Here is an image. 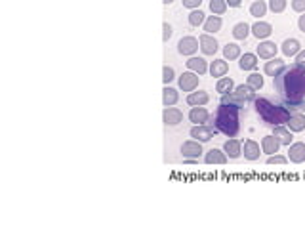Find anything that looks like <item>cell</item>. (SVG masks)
Returning a JSON list of instances; mask_svg holds the SVG:
<instances>
[{"label": "cell", "instance_id": "obj_18", "mask_svg": "<svg viewBox=\"0 0 305 229\" xmlns=\"http://www.w3.org/2000/svg\"><path fill=\"white\" fill-rule=\"evenodd\" d=\"M281 50L286 58H296V56L302 52V44H300L298 38H286V40L282 42Z\"/></svg>", "mask_w": 305, "mask_h": 229}, {"label": "cell", "instance_id": "obj_4", "mask_svg": "<svg viewBox=\"0 0 305 229\" xmlns=\"http://www.w3.org/2000/svg\"><path fill=\"white\" fill-rule=\"evenodd\" d=\"M216 132H218V130H216L212 124H195V126L191 128V132L189 134H191V138H193V140H196V142H202V144H204V142H210V140L214 138V134Z\"/></svg>", "mask_w": 305, "mask_h": 229}, {"label": "cell", "instance_id": "obj_37", "mask_svg": "<svg viewBox=\"0 0 305 229\" xmlns=\"http://www.w3.org/2000/svg\"><path fill=\"white\" fill-rule=\"evenodd\" d=\"M227 2L225 0H210V10L214 15H223V13L227 12Z\"/></svg>", "mask_w": 305, "mask_h": 229}, {"label": "cell", "instance_id": "obj_42", "mask_svg": "<svg viewBox=\"0 0 305 229\" xmlns=\"http://www.w3.org/2000/svg\"><path fill=\"white\" fill-rule=\"evenodd\" d=\"M182 2H183V8H189V10H196L202 4V0H182Z\"/></svg>", "mask_w": 305, "mask_h": 229}, {"label": "cell", "instance_id": "obj_13", "mask_svg": "<svg viewBox=\"0 0 305 229\" xmlns=\"http://www.w3.org/2000/svg\"><path fill=\"white\" fill-rule=\"evenodd\" d=\"M189 121L195 122V124H208L210 121V113L204 105H196V107H191L189 111Z\"/></svg>", "mask_w": 305, "mask_h": 229}, {"label": "cell", "instance_id": "obj_40", "mask_svg": "<svg viewBox=\"0 0 305 229\" xmlns=\"http://www.w3.org/2000/svg\"><path fill=\"white\" fill-rule=\"evenodd\" d=\"M162 31H164V33H162V40H164V42H168V40L172 38V35H174L172 25L168 23V21H164V23H162Z\"/></svg>", "mask_w": 305, "mask_h": 229}, {"label": "cell", "instance_id": "obj_39", "mask_svg": "<svg viewBox=\"0 0 305 229\" xmlns=\"http://www.w3.org/2000/svg\"><path fill=\"white\" fill-rule=\"evenodd\" d=\"M174 78H176V73H174V69L168 67V65H164V69H162V80H164V84H170Z\"/></svg>", "mask_w": 305, "mask_h": 229}, {"label": "cell", "instance_id": "obj_16", "mask_svg": "<svg viewBox=\"0 0 305 229\" xmlns=\"http://www.w3.org/2000/svg\"><path fill=\"white\" fill-rule=\"evenodd\" d=\"M252 35L259 38V40H267L269 36L273 35V25L267 21H257L252 25Z\"/></svg>", "mask_w": 305, "mask_h": 229}, {"label": "cell", "instance_id": "obj_19", "mask_svg": "<svg viewBox=\"0 0 305 229\" xmlns=\"http://www.w3.org/2000/svg\"><path fill=\"white\" fill-rule=\"evenodd\" d=\"M286 126L290 132H304L305 130V113H294L288 117Z\"/></svg>", "mask_w": 305, "mask_h": 229}, {"label": "cell", "instance_id": "obj_3", "mask_svg": "<svg viewBox=\"0 0 305 229\" xmlns=\"http://www.w3.org/2000/svg\"><path fill=\"white\" fill-rule=\"evenodd\" d=\"M214 128L218 132L225 134L227 138H235L239 134V128H241V121H239V111L233 107H227V105H221L216 111V117H214Z\"/></svg>", "mask_w": 305, "mask_h": 229}, {"label": "cell", "instance_id": "obj_29", "mask_svg": "<svg viewBox=\"0 0 305 229\" xmlns=\"http://www.w3.org/2000/svg\"><path fill=\"white\" fill-rule=\"evenodd\" d=\"M178 99H180L178 90L172 88V86H168V84L164 86V90H162V103H164V107H172V105H176Z\"/></svg>", "mask_w": 305, "mask_h": 229}, {"label": "cell", "instance_id": "obj_38", "mask_svg": "<svg viewBox=\"0 0 305 229\" xmlns=\"http://www.w3.org/2000/svg\"><path fill=\"white\" fill-rule=\"evenodd\" d=\"M267 6L273 13H282L288 6V0H269Z\"/></svg>", "mask_w": 305, "mask_h": 229}, {"label": "cell", "instance_id": "obj_11", "mask_svg": "<svg viewBox=\"0 0 305 229\" xmlns=\"http://www.w3.org/2000/svg\"><path fill=\"white\" fill-rule=\"evenodd\" d=\"M277 52H279V46L275 42L263 40L257 46V58H261V60H273V58H277Z\"/></svg>", "mask_w": 305, "mask_h": 229}, {"label": "cell", "instance_id": "obj_25", "mask_svg": "<svg viewBox=\"0 0 305 229\" xmlns=\"http://www.w3.org/2000/svg\"><path fill=\"white\" fill-rule=\"evenodd\" d=\"M235 96L237 97H241L244 103H250V101H254L256 99V90H252L248 84H239V86H235Z\"/></svg>", "mask_w": 305, "mask_h": 229}, {"label": "cell", "instance_id": "obj_36", "mask_svg": "<svg viewBox=\"0 0 305 229\" xmlns=\"http://www.w3.org/2000/svg\"><path fill=\"white\" fill-rule=\"evenodd\" d=\"M204 21H206V15H204V12L200 8H196V10L189 13V23L193 25V27H200V25H204Z\"/></svg>", "mask_w": 305, "mask_h": 229}, {"label": "cell", "instance_id": "obj_2", "mask_svg": "<svg viewBox=\"0 0 305 229\" xmlns=\"http://www.w3.org/2000/svg\"><path fill=\"white\" fill-rule=\"evenodd\" d=\"M254 107H256V113L263 119V122H267L271 126H277V124H286L290 113L288 109L284 107L282 103L275 105L271 103L267 97H256L254 99Z\"/></svg>", "mask_w": 305, "mask_h": 229}, {"label": "cell", "instance_id": "obj_46", "mask_svg": "<svg viewBox=\"0 0 305 229\" xmlns=\"http://www.w3.org/2000/svg\"><path fill=\"white\" fill-rule=\"evenodd\" d=\"M225 2H227L229 8H239V6L243 4V0H225Z\"/></svg>", "mask_w": 305, "mask_h": 229}, {"label": "cell", "instance_id": "obj_10", "mask_svg": "<svg viewBox=\"0 0 305 229\" xmlns=\"http://www.w3.org/2000/svg\"><path fill=\"white\" fill-rule=\"evenodd\" d=\"M198 76L200 75H196L193 71H185L180 76V88L183 92H195V88L198 86Z\"/></svg>", "mask_w": 305, "mask_h": 229}, {"label": "cell", "instance_id": "obj_27", "mask_svg": "<svg viewBox=\"0 0 305 229\" xmlns=\"http://www.w3.org/2000/svg\"><path fill=\"white\" fill-rule=\"evenodd\" d=\"M210 75L212 76H216V78H221V76H225L227 71H229V65H227V61L225 60H214L210 63Z\"/></svg>", "mask_w": 305, "mask_h": 229}, {"label": "cell", "instance_id": "obj_26", "mask_svg": "<svg viewBox=\"0 0 305 229\" xmlns=\"http://www.w3.org/2000/svg\"><path fill=\"white\" fill-rule=\"evenodd\" d=\"M220 103H221V105H227V107L237 109V111H241V109L246 107V103H244L241 97L235 96V92H229V94H221Z\"/></svg>", "mask_w": 305, "mask_h": 229}, {"label": "cell", "instance_id": "obj_9", "mask_svg": "<svg viewBox=\"0 0 305 229\" xmlns=\"http://www.w3.org/2000/svg\"><path fill=\"white\" fill-rule=\"evenodd\" d=\"M288 160L294 164H302L305 162V144L296 142V144L288 145Z\"/></svg>", "mask_w": 305, "mask_h": 229}, {"label": "cell", "instance_id": "obj_31", "mask_svg": "<svg viewBox=\"0 0 305 229\" xmlns=\"http://www.w3.org/2000/svg\"><path fill=\"white\" fill-rule=\"evenodd\" d=\"M250 33H252V25L244 23V21H241V23H237L233 27V36L237 40H246Z\"/></svg>", "mask_w": 305, "mask_h": 229}, {"label": "cell", "instance_id": "obj_34", "mask_svg": "<svg viewBox=\"0 0 305 229\" xmlns=\"http://www.w3.org/2000/svg\"><path fill=\"white\" fill-rule=\"evenodd\" d=\"M216 90L220 92V94H229L235 90V82H233L231 76H221L220 80H218V84H216Z\"/></svg>", "mask_w": 305, "mask_h": 229}, {"label": "cell", "instance_id": "obj_20", "mask_svg": "<svg viewBox=\"0 0 305 229\" xmlns=\"http://www.w3.org/2000/svg\"><path fill=\"white\" fill-rule=\"evenodd\" d=\"M185 65H187V71H193L196 73V75H204V73H208V63L202 58H195V56H191L189 60L185 61Z\"/></svg>", "mask_w": 305, "mask_h": 229}, {"label": "cell", "instance_id": "obj_28", "mask_svg": "<svg viewBox=\"0 0 305 229\" xmlns=\"http://www.w3.org/2000/svg\"><path fill=\"white\" fill-rule=\"evenodd\" d=\"M208 101H210V96H208V92H204V90L189 92V96H187V103H189L191 107H196V105H206Z\"/></svg>", "mask_w": 305, "mask_h": 229}, {"label": "cell", "instance_id": "obj_47", "mask_svg": "<svg viewBox=\"0 0 305 229\" xmlns=\"http://www.w3.org/2000/svg\"><path fill=\"white\" fill-rule=\"evenodd\" d=\"M162 2H164V4H166V6H168V4H172V2H174V0H162Z\"/></svg>", "mask_w": 305, "mask_h": 229}, {"label": "cell", "instance_id": "obj_15", "mask_svg": "<svg viewBox=\"0 0 305 229\" xmlns=\"http://www.w3.org/2000/svg\"><path fill=\"white\" fill-rule=\"evenodd\" d=\"M286 69V63L282 60H279V58H273V60H267L265 61V65H263V73L267 75V76H277L279 73H282Z\"/></svg>", "mask_w": 305, "mask_h": 229}, {"label": "cell", "instance_id": "obj_23", "mask_svg": "<svg viewBox=\"0 0 305 229\" xmlns=\"http://www.w3.org/2000/svg\"><path fill=\"white\" fill-rule=\"evenodd\" d=\"M221 25H223V21H221L220 15H208L206 21H204V25H202V29H204V33H208V35H216V33H220L221 31Z\"/></svg>", "mask_w": 305, "mask_h": 229}, {"label": "cell", "instance_id": "obj_45", "mask_svg": "<svg viewBox=\"0 0 305 229\" xmlns=\"http://www.w3.org/2000/svg\"><path fill=\"white\" fill-rule=\"evenodd\" d=\"M298 27H300V31H302V33H305V13L300 15V19H298Z\"/></svg>", "mask_w": 305, "mask_h": 229}, {"label": "cell", "instance_id": "obj_1", "mask_svg": "<svg viewBox=\"0 0 305 229\" xmlns=\"http://www.w3.org/2000/svg\"><path fill=\"white\" fill-rule=\"evenodd\" d=\"M273 86L282 99H305V69L286 67L273 78Z\"/></svg>", "mask_w": 305, "mask_h": 229}, {"label": "cell", "instance_id": "obj_35", "mask_svg": "<svg viewBox=\"0 0 305 229\" xmlns=\"http://www.w3.org/2000/svg\"><path fill=\"white\" fill-rule=\"evenodd\" d=\"M267 4L263 2V0H254L252 4H250V13L254 15V17H263L265 13H267Z\"/></svg>", "mask_w": 305, "mask_h": 229}, {"label": "cell", "instance_id": "obj_5", "mask_svg": "<svg viewBox=\"0 0 305 229\" xmlns=\"http://www.w3.org/2000/svg\"><path fill=\"white\" fill-rule=\"evenodd\" d=\"M198 48H200V44H198V40H196L195 36L187 35L178 42V52H180L182 56H195Z\"/></svg>", "mask_w": 305, "mask_h": 229}, {"label": "cell", "instance_id": "obj_21", "mask_svg": "<svg viewBox=\"0 0 305 229\" xmlns=\"http://www.w3.org/2000/svg\"><path fill=\"white\" fill-rule=\"evenodd\" d=\"M227 155H225V151L223 149H210L206 155H204V162L206 164H225L227 162Z\"/></svg>", "mask_w": 305, "mask_h": 229}, {"label": "cell", "instance_id": "obj_33", "mask_svg": "<svg viewBox=\"0 0 305 229\" xmlns=\"http://www.w3.org/2000/svg\"><path fill=\"white\" fill-rule=\"evenodd\" d=\"M246 84L250 86L252 90L259 92V90L263 88V84H265V80H263V76H261L259 73H250V75L246 76Z\"/></svg>", "mask_w": 305, "mask_h": 229}, {"label": "cell", "instance_id": "obj_14", "mask_svg": "<svg viewBox=\"0 0 305 229\" xmlns=\"http://www.w3.org/2000/svg\"><path fill=\"white\" fill-rule=\"evenodd\" d=\"M223 151L229 158H239L243 155V142L241 140H235V138H229L225 145H223Z\"/></svg>", "mask_w": 305, "mask_h": 229}, {"label": "cell", "instance_id": "obj_41", "mask_svg": "<svg viewBox=\"0 0 305 229\" xmlns=\"http://www.w3.org/2000/svg\"><path fill=\"white\" fill-rule=\"evenodd\" d=\"M288 162V157H284V155H271L267 158V164H286Z\"/></svg>", "mask_w": 305, "mask_h": 229}, {"label": "cell", "instance_id": "obj_7", "mask_svg": "<svg viewBox=\"0 0 305 229\" xmlns=\"http://www.w3.org/2000/svg\"><path fill=\"white\" fill-rule=\"evenodd\" d=\"M202 142H196V140H189L182 145V155L183 158H198L202 155Z\"/></svg>", "mask_w": 305, "mask_h": 229}, {"label": "cell", "instance_id": "obj_8", "mask_svg": "<svg viewBox=\"0 0 305 229\" xmlns=\"http://www.w3.org/2000/svg\"><path fill=\"white\" fill-rule=\"evenodd\" d=\"M281 142H279V138L275 136V134H269L265 136L263 140H261V153H265V155H277L279 153V149H281Z\"/></svg>", "mask_w": 305, "mask_h": 229}, {"label": "cell", "instance_id": "obj_43", "mask_svg": "<svg viewBox=\"0 0 305 229\" xmlns=\"http://www.w3.org/2000/svg\"><path fill=\"white\" fill-rule=\"evenodd\" d=\"M292 10L298 13H305V0H292Z\"/></svg>", "mask_w": 305, "mask_h": 229}, {"label": "cell", "instance_id": "obj_24", "mask_svg": "<svg viewBox=\"0 0 305 229\" xmlns=\"http://www.w3.org/2000/svg\"><path fill=\"white\" fill-rule=\"evenodd\" d=\"M257 54H250V52H246L243 54L241 58H239V67L243 69V71H254L257 67Z\"/></svg>", "mask_w": 305, "mask_h": 229}, {"label": "cell", "instance_id": "obj_44", "mask_svg": "<svg viewBox=\"0 0 305 229\" xmlns=\"http://www.w3.org/2000/svg\"><path fill=\"white\" fill-rule=\"evenodd\" d=\"M294 60H296V63H294V65H298V67L305 69V50H302V52H300V54H298Z\"/></svg>", "mask_w": 305, "mask_h": 229}, {"label": "cell", "instance_id": "obj_32", "mask_svg": "<svg viewBox=\"0 0 305 229\" xmlns=\"http://www.w3.org/2000/svg\"><path fill=\"white\" fill-rule=\"evenodd\" d=\"M241 56H243V54H241V46H239V44L229 42V44L223 46V58H225V60H229V61L239 60Z\"/></svg>", "mask_w": 305, "mask_h": 229}, {"label": "cell", "instance_id": "obj_12", "mask_svg": "<svg viewBox=\"0 0 305 229\" xmlns=\"http://www.w3.org/2000/svg\"><path fill=\"white\" fill-rule=\"evenodd\" d=\"M162 121H164V124H166V126H178V124L183 121L182 109H178V107H164V113H162Z\"/></svg>", "mask_w": 305, "mask_h": 229}, {"label": "cell", "instance_id": "obj_22", "mask_svg": "<svg viewBox=\"0 0 305 229\" xmlns=\"http://www.w3.org/2000/svg\"><path fill=\"white\" fill-rule=\"evenodd\" d=\"M273 134L279 138V142H281L282 145L294 144V136H292V132L288 130L286 124H277V126H273Z\"/></svg>", "mask_w": 305, "mask_h": 229}, {"label": "cell", "instance_id": "obj_30", "mask_svg": "<svg viewBox=\"0 0 305 229\" xmlns=\"http://www.w3.org/2000/svg\"><path fill=\"white\" fill-rule=\"evenodd\" d=\"M281 103L288 109V113H305V99H281Z\"/></svg>", "mask_w": 305, "mask_h": 229}, {"label": "cell", "instance_id": "obj_17", "mask_svg": "<svg viewBox=\"0 0 305 229\" xmlns=\"http://www.w3.org/2000/svg\"><path fill=\"white\" fill-rule=\"evenodd\" d=\"M261 151V145L254 142V140H246L243 145V153H244V158H248V160H257L259 158V153Z\"/></svg>", "mask_w": 305, "mask_h": 229}, {"label": "cell", "instance_id": "obj_6", "mask_svg": "<svg viewBox=\"0 0 305 229\" xmlns=\"http://www.w3.org/2000/svg\"><path fill=\"white\" fill-rule=\"evenodd\" d=\"M198 44H200V50H202L204 56H214L218 52V48H220V44L214 38V35H208V33H202V35L198 36Z\"/></svg>", "mask_w": 305, "mask_h": 229}]
</instances>
